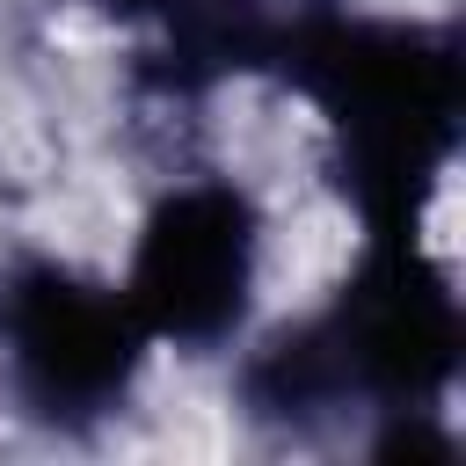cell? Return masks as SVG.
I'll return each mask as SVG.
<instances>
[{
	"label": "cell",
	"mask_w": 466,
	"mask_h": 466,
	"mask_svg": "<svg viewBox=\"0 0 466 466\" xmlns=\"http://www.w3.org/2000/svg\"><path fill=\"white\" fill-rule=\"evenodd\" d=\"M306 95L328 109L350 197L371 233H408L422 189L459 138V51L415 22H313L277 36Z\"/></svg>",
	"instance_id": "1"
},
{
	"label": "cell",
	"mask_w": 466,
	"mask_h": 466,
	"mask_svg": "<svg viewBox=\"0 0 466 466\" xmlns=\"http://www.w3.org/2000/svg\"><path fill=\"white\" fill-rule=\"evenodd\" d=\"M146 350L153 335L138 328L124 284L109 291L51 255H22L0 277V364L36 422L80 430L116 415Z\"/></svg>",
	"instance_id": "2"
},
{
	"label": "cell",
	"mask_w": 466,
	"mask_h": 466,
	"mask_svg": "<svg viewBox=\"0 0 466 466\" xmlns=\"http://www.w3.org/2000/svg\"><path fill=\"white\" fill-rule=\"evenodd\" d=\"M255 284H262V211L240 182L218 175L175 182L146 211L124 269L138 328L175 350H226L248 328Z\"/></svg>",
	"instance_id": "3"
},
{
	"label": "cell",
	"mask_w": 466,
	"mask_h": 466,
	"mask_svg": "<svg viewBox=\"0 0 466 466\" xmlns=\"http://www.w3.org/2000/svg\"><path fill=\"white\" fill-rule=\"evenodd\" d=\"M342 379L364 408H444L459 379V299L444 269L415 255V233H371L364 269L320 313Z\"/></svg>",
	"instance_id": "4"
},
{
	"label": "cell",
	"mask_w": 466,
	"mask_h": 466,
	"mask_svg": "<svg viewBox=\"0 0 466 466\" xmlns=\"http://www.w3.org/2000/svg\"><path fill=\"white\" fill-rule=\"evenodd\" d=\"M95 7H109V15H124V22H160L175 0H95Z\"/></svg>",
	"instance_id": "5"
}]
</instances>
